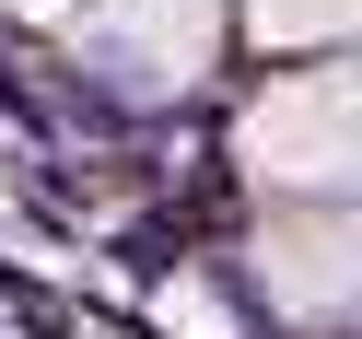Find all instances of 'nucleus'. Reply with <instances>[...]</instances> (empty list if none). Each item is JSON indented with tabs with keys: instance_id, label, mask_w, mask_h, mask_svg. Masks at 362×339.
Returning a JSON list of instances; mask_svg holds the SVG:
<instances>
[{
	"instance_id": "1",
	"label": "nucleus",
	"mask_w": 362,
	"mask_h": 339,
	"mask_svg": "<svg viewBox=\"0 0 362 339\" xmlns=\"http://www.w3.org/2000/svg\"><path fill=\"white\" fill-rule=\"evenodd\" d=\"M175 258H187V222H175V211L164 222H129V269H141V281H164Z\"/></svg>"
}]
</instances>
